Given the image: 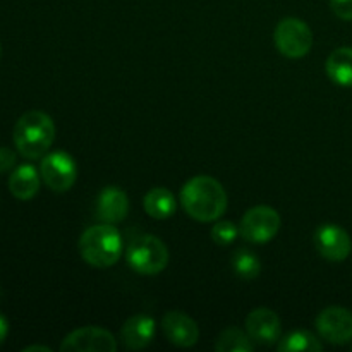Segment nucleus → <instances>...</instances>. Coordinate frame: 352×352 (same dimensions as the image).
<instances>
[{
    "label": "nucleus",
    "mask_w": 352,
    "mask_h": 352,
    "mask_svg": "<svg viewBox=\"0 0 352 352\" xmlns=\"http://www.w3.org/2000/svg\"><path fill=\"white\" fill-rule=\"evenodd\" d=\"M181 205L191 219L198 222H215L227 210V192L223 186L210 175H196L181 189Z\"/></svg>",
    "instance_id": "nucleus-1"
},
{
    "label": "nucleus",
    "mask_w": 352,
    "mask_h": 352,
    "mask_svg": "<svg viewBox=\"0 0 352 352\" xmlns=\"http://www.w3.org/2000/svg\"><path fill=\"white\" fill-rule=\"evenodd\" d=\"M12 140L17 151L28 160L43 158L55 141L54 120L41 110H30L17 119Z\"/></svg>",
    "instance_id": "nucleus-2"
},
{
    "label": "nucleus",
    "mask_w": 352,
    "mask_h": 352,
    "mask_svg": "<svg viewBox=\"0 0 352 352\" xmlns=\"http://www.w3.org/2000/svg\"><path fill=\"white\" fill-rule=\"evenodd\" d=\"M79 253L91 267H113L122 254V237L112 223L88 227L79 237Z\"/></svg>",
    "instance_id": "nucleus-3"
},
{
    "label": "nucleus",
    "mask_w": 352,
    "mask_h": 352,
    "mask_svg": "<svg viewBox=\"0 0 352 352\" xmlns=\"http://www.w3.org/2000/svg\"><path fill=\"white\" fill-rule=\"evenodd\" d=\"M126 260L136 274L158 275L167 268L168 250L157 236L143 234L131 241L126 251Z\"/></svg>",
    "instance_id": "nucleus-4"
},
{
    "label": "nucleus",
    "mask_w": 352,
    "mask_h": 352,
    "mask_svg": "<svg viewBox=\"0 0 352 352\" xmlns=\"http://www.w3.org/2000/svg\"><path fill=\"white\" fill-rule=\"evenodd\" d=\"M275 47L284 57L301 58L311 52L313 31L308 24L298 17H285L277 24L274 33Z\"/></svg>",
    "instance_id": "nucleus-5"
},
{
    "label": "nucleus",
    "mask_w": 352,
    "mask_h": 352,
    "mask_svg": "<svg viewBox=\"0 0 352 352\" xmlns=\"http://www.w3.org/2000/svg\"><path fill=\"white\" fill-rule=\"evenodd\" d=\"M280 229V215L272 206H253L244 213L239 223V234L244 241L253 244H267Z\"/></svg>",
    "instance_id": "nucleus-6"
},
{
    "label": "nucleus",
    "mask_w": 352,
    "mask_h": 352,
    "mask_svg": "<svg viewBox=\"0 0 352 352\" xmlns=\"http://www.w3.org/2000/svg\"><path fill=\"white\" fill-rule=\"evenodd\" d=\"M40 175L52 191L65 192L78 179V165L65 151H54L41 158Z\"/></svg>",
    "instance_id": "nucleus-7"
},
{
    "label": "nucleus",
    "mask_w": 352,
    "mask_h": 352,
    "mask_svg": "<svg viewBox=\"0 0 352 352\" xmlns=\"http://www.w3.org/2000/svg\"><path fill=\"white\" fill-rule=\"evenodd\" d=\"M62 352H116L117 340L109 330L100 327H81L72 330L60 344Z\"/></svg>",
    "instance_id": "nucleus-8"
},
{
    "label": "nucleus",
    "mask_w": 352,
    "mask_h": 352,
    "mask_svg": "<svg viewBox=\"0 0 352 352\" xmlns=\"http://www.w3.org/2000/svg\"><path fill=\"white\" fill-rule=\"evenodd\" d=\"M320 337L333 346H342L352 340V313L340 306H330L316 316Z\"/></svg>",
    "instance_id": "nucleus-9"
},
{
    "label": "nucleus",
    "mask_w": 352,
    "mask_h": 352,
    "mask_svg": "<svg viewBox=\"0 0 352 352\" xmlns=\"http://www.w3.org/2000/svg\"><path fill=\"white\" fill-rule=\"evenodd\" d=\"M315 248L325 260L329 261H344L349 258L352 251L351 236L336 223H325L320 226L315 232Z\"/></svg>",
    "instance_id": "nucleus-10"
},
{
    "label": "nucleus",
    "mask_w": 352,
    "mask_h": 352,
    "mask_svg": "<svg viewBox=\"0 0 352 352\" xmlns=\"http://www.w3.org/2000/svg\"><path fill=\"white\" fill-rule=\"evenodd\" d=\"M246 332L254 344L274 346L282 337V323L270 308H256L246 316Z\"/></svg>",
    "instance_id": "nucleus-11"
},
{
    "label": "nucleus",
    "mask_w": 352,
    "mask_h": 352,
    "mask_svg": "<svg viewBox=\"0 0 352 352\" xmlns=\"http://www.w3.org/2000/svg\"><path fill=\"white\" fill-rule=\"evenodd\" d=\"M162 329L168 342L177 347H192L199 339L198 323L182 311H167L162 318Z\"/></svg>",
    "instance_id": "nucleus-12"
},
{
    "label": "nucleus",
    "mask_w": 352,
    "mask_h": 352,
    "mask_svg": "<svg viewBox=\"0 0 352 352\" xmlns=\"http://www.w3.org/2000/svg\"><path fill=\"white\" fill-rule=\"evenodd\" d=\"M129 213V198L117 186H109L103 189L96 199V219L103 223L122 222Z\"/></svg>",
    "instance_id": "nucleus-13"
},
{
    "label": "nucleus",
    "mask_w": 352,
    "mask_h": 352,
    "mask_svg": "<svg viewBox=\"0 0 352 352\" xmlns=\"http://www.w3.org/2000/svg\"><path fill=\"white\" fill-rule=\"evenodd\" d=\"M155 320L148 315H134L120 329V340L129 351L146 349L155 337Z\"/></svg>",
    "instance_id": "nucleus-14"
},
{
    "label": "nucleus",
    "mask_w": 352,
    "mask_h": 352,
    "mask_svg": "<svg viewBox=\"0 0 352 352\" xmlns=\"http://www.w3.org/2000/svg\"><path fill=\"white\" fill-rule=\"evenodd\" d=\"M40 177L36 168L30 164L19 165L9 177V191L21 201H30L40 191Z\"/></svg>",
    "instance_id": "nucleus-15"
},
{
    "label": "nucleus",
    "mask_w": 352,
    "mask_h": 352,
    "mask_svg": "<svg viewBox=\"0 0 352 352\" xmlns=\"http://www.w3.org/2000/svg\"><path fill=\"white\" fill-rule=\"evenodd\" d=\"M144 212L155 220H167L177 210V199L167 188H153L144 195Z\"/></svg>",
    "instance_id": "nucleus-16"
},
{
    "label": "nucleus",
    "mask_w": 352,
    "mask_h": 352,
    "mask_svg": "<svg viewBox=\"0 0 352 352\" xmlns=\"http://www.w3.org/2000/svg\"><path fill=\"white\" fill-rule=\"evenodd\" d=\"M327 76L332 79L336 85L346 86L351 88L352 86V48L349 47H340L333 50L329 55L325 64Z\"/></svg>",
    "instance_id": "nucleus-17"
},
{
    "label": "nucleus",
    "mask_w": 352,
    "mask_h": 352,
    "mask_svg": "<svg viewBox=\"0 0 352 352\" xmlns=\"http://www.w3.org/2000/svg\"><path fill=\"white\" fill-rule=\"evenodd\" d=\"M277 349L280 352H320L323 344L306 330H294L285 337H280Z\"/></svg>",
    "instance_id": "nucleus-18"
},
{
    "label": "nucleus",
    "mask_w": 352,
    "mask_h": 352,
    "mask_svg": "<svg viewBox=\"0 0 352 352\" xmlns=\"http://www.w3.org/2000/svg\"><path fill=\"white\" fill-rule=\"evenodd\" d=\"M217 352H253L254 344L248 332H243L241 329L230 327L223 330L215 340Z\"/></svg>",
    "instance_id": "nucleus-19"
},
{
    "label": "nucleus",
    "mask_w": 352,
    "mask_h": 352,
    "mask_svg": "<svg viewBox=\"0 0 352 352\" xmlns=\"http://www.w3.org/2000/svg\"><path fill=\"white\" fill-rule=\"evenodd\" d=\"M232 268L244 280H254L261 272V261L253 251L237 250L232 256Z\"/></svg>",
    "instance_id": "nucleus-20"
},
{
    "label": "nucleus",
    "mask_w": 352,
    "mask_h": 352,
    "mask_svg": "<svg viewBox=\"0 0 352 352\" xmlns=\"http://www.w3.org/2000/svg\"><path fill=\"white\" fill-rule=\"evenodd\" d=\"M237 236H241L239 226L227 222V220H220V222H217L212 227L213 243L220 244V246H229V244H232L237 239Z\"/></svg>",
    "instance_id": "nucleus-21"
},
{
    "label": "nucleus",
    "mask_w": 352,
    "mask_h": 352,
    "mask_svg": "<svg viewBox=\"0 0 352 352\" xmlns=\"http://www.w3.org/2000/svg\"><path fill=\"white\" fill-rule=\"evenodd\" d=\"M333 14L342 21H352V0H330Z\"/></svg>",
    "instance_id": "nucleus-22"
},
{
    "label": "nucleus",
    "mask_w": 352,
    "mask_h": 352,
    "mask_svg": "<svg viewBox=\"0 0 352 352\" xmlns=\"http://www.w3.org/2000/svg\"><path fill=\"white\" fill-rule=\"evenodd\" d=\"M16 165V153L10 148L0 146V174H6Z\"/></svg>",
    "instance_id": "nucleus-23"
},
{
    "label": "nucleus",
    "mask_w": 352,
    "mask_h": 352,
    "mask_svg": "<svg viewBox=\"0 0 352 352\" xmlns=\"http://www.w3.org/2000/svg\"><path fill=\"white\" fill-rule=\"evenodd\" d=\"M7 333H9V322H7L6 316L0 313V346H2L3 340L7 339Z\"/></svg>",
    "instance_id": "nucleus-24"
},
{
    "label": "nucleus",
    "mask_w": 352,
    "mask_h": 352,
    "mask_svg": "<svg viewBox=\"0 0 352 352\" xmlns=\"http://www.w3.org/2000/svg\"><path fill=\"white\" fill-rule=\"evenodd\" d=\"M52 352V349L50 347H45V346H28V347H24L23 349V352Z\"/></svg>",
    "instance_id": "nucleus-25"
},
{
    "label": "nucleus",
    "mask_w": 352,
    "mask_h": 352,
    "mask_svg": "<svg viewBox=\"0 0 352 352\" xmlns=\"http://www.w3.org/2000/svg\"><path fill=\"white\" fill-rule=\"evenodd\" d=\"M0 52H2V47H0Z\"/></svg>",
    "instance_id": "nucleus-26"
}]
</instances>
